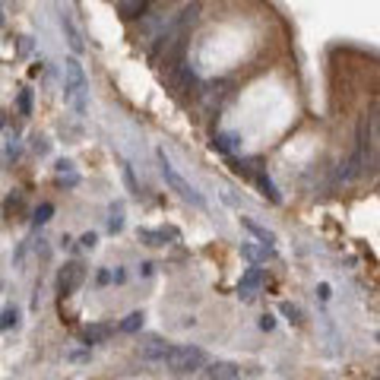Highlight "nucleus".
I'll return each mask as SVG.
<instances>
[{
  "label": "nucleus",
  "instance_id": "nucleus-1",
  "mask_svg": "<svg viewBox=\"0 0 380 380\" xmlns=\"http://www.w3.org/2000/svg\"><path fill=\"white\" fill-rule=\"evenodd\" d=\"M200 13H203V7L197 3V0H194V3H187L184 10H178V13L168 19V26L162 29V35L156 38L152 54H156V57H162V54H165V60H168V57L178 60L181 51H184V42L190 38L194 26L200 23Z\"/></svg>",
  "mask_w": 380,
  "mask_h": 380
},
{
  "label": "nucleus",
  "instance_id": "nucleus-2",
  "mask_svg": "<svg viewBox=\"0 0 380 380\" xmlns=\"http://www.w3.org/2000/svg\"><path fill=\"white\" fill-rule=\"evenodd\" d=\"M64 102L76 114H86V105H89V82H86V73H82V64L76 54L64 60Z\"/></svg>",
  "mask_w": 380,
  "mask_h": 380
},
{
  "label": "nucleus",
  "instance_id": "nucleus-3",
  "mask_svg": "<svg viewBox=\"0 0 380 380\" xmlns=\"http://www.w3.org/2000/svg\"><path fill=\"white\" fill-rule=\"evenodd\" d=\"M159 365L168 368V371H178V374L200 371V368H206V352L197 349V345H168L165 343L162 355H159Z\"/></svg>",
  "mask_w": 380,
  "mask_h": 380
},
{
  "label": "nucleus",
  "instance_id": "nucleus-4",
  "mask_svg": "<svg viewBox=\"0 0 380 380\" xmlns=\"http://www.w3.org/2000/svg\"><path fill=\"white\" fill-rule=\"evenodd\" d=\"M156 159H159V172H162V178L168 181V187H172V190H178L181 200L194 203L197 209H206V200H203V194L197 190L194 184H190V181H184V174H181L178 168L172 165V159L165 156V150H159V152H156Z\"/></svg>",
  "mask_w": 380,
  "mask_h": 380
},
{
  "label": "nucleus",
  "instance_id": "nucleus-5",
  "mask_svg": "<svg viewBox=\"0 0 380 380\" xmlns=\"http://www.w3.org/2000/svg\"><path fill=\"white\" fill-rule=\"evenodd\" d=\"M82 279H86V269H82V263H64L57 273V291L60 298H70L76 289L82 285Z\"/></svg>",
  "mask_w": 380,
  "mask_h": 380
},
{
  "label": "nucleus",
  "instance_id": "nucleus-6",
  "mask_svg": "<svg viewBox=\"0 0 380 380\" xmlns=\"http://www.w3.org/2000/svg\"><path fill=\"white\" fill-rule=\"evenodd\" d=\"M260 285H263V273L257 266H251L238 282V298L241 301H253L257 298V291H260Z\"/></svg>",
  "mask_w": 380,
  "mask_h": 380
},
{
  "label": "nucleus",
  "instance_id": "nucleus-7",
  "mask_svg": "<svg viewBox=\"0 0 380 380\" xmlns=\"http://www.w3.org/2000/svg\"><path fill=\"white\" fill-rule=\"evenodd\" d=\"M136 235H140L143 244H150V247H165V244H172V241H178V228H140Z\"/></svg>",
  "mask_w": 380,
  "mask_h": 380
},
{
  "label": "nucleus",
  "instance_id": "nucleus-8",
  "mask_svg": "<svg viewBox=\"0 0 380 380\" xmlns=\"http://www.w3.org/2000/svg\"><path fill=\"white\" fill-rule=\"evenodd\" d=\"M365 120H368V143H371V152L380 162V105H374L371 111H365Z\"/></svg>",
  "mask_w": 380,
  "mask_h": 380
},
{
  "label": "nucleus",
  "instance_id": "nucleus-9",
  "mask_svg": "<svg viewBox=\"0 0 380 380\" xmlns=\"http://www.w3.org/2000/svg\"><path fill=\"white\" fill-rule=\"evenodd\" d=\"M152 3H156V0H120L118 13H120V19H140V16L150 13Z\"/></svg>",
  "mask_w": 380,
  "mask_h": 380
},
{
  "label": "nucleus",
  "instance_id": "nucleus-10",
  "mask_svg": "<svg viewBox=\"0 0 380 380\" xmlns=\"http://www.w3.org/2000/svg\"><path fill=\"white\" fill-rule=\"evenodd\" d=\"M238 365L235 361H212L206 365V377L209 380H238Z\"/></svg>",
  "mask_w": 380,
  "mask_h": 380
},
{
  "label": "nucleus",
  "instance_id": "nucleus-11",
  "mask_svg": "<svg viewBox=\"0 0 380 380\" xmlns=\"http://www.w3.org/2000/svg\"><path fill=\"white\" fill-rule=\"evenodd\" d=\"M60 26H64V35H67V42H70V48H73V54H82V35H80V29L73 26V19L70 16H60Z\"/></svg>",
  "mask_w": 380,
  "mask_h": 380
},
{
  "label": "nucleus",
  "instance_id": "nucleus-12",
  "mask_svg": "<svg viewBox=\"0 0 380 380\" xmlns=\"http://www.w3.org/2000/svg\"><path fill=\"white\" fill-rule=\"evenodd\" d=\"M241 253H244L251 263H266L269 257H273V247H269V244L257 247V244H251V241H247V244H241Z\"/></svg>",
  "mask_w": 380,
  "mask_h": 380
},
{
  "label": "nucleus",
  "instance_id": "nucleus-13",
  "mask_svg": "<svg viewBox=\"0 0 380 380\" xmlns=\"http://www.w3.org/2000/svg\"><path fill=\"white\" fill-rule=\"evenodd\" d=\"M111 333H114V329L108 327V323H92V327H86L82 339H86V345H96V343H105Z\"/></svg>",
  "mask_w": 380,
  "mask_h": 380
},
{
  "label": "nucleus",
  "instance_id": "nucleus-14",
  "mask_svg": "<svg viewBox=\"0 0 380 380\" xmlns=\"http://www.w3.org/2000/svg\"><path fill=\"white\" fill-rule=\"evenodd\" d=\"M241 225H244V228L251 231V235H257V238H260V244H269V247L276 244V235H273V231H266L263 225H257L253 219H247V216H244V219H241Z\"/></svg>",
  "mask_w": 380,
  "mask_h": 380
},
{
  "label": "nucleus",
  "instance_id": "nucleus-15",
  "mask_svg": "<svg viewBox=\"0 0 380 380\" xmlns=\"http://www.w3.org/2000/svg\"><path fill=\"white\" fill-rule=\"evenodd\" d=\"M13 327H19V311H16V305H7L0 311V329H13Z\"/></svg>",
  "mask_w": 380,
  "mask_h": 380
},
{
  "label": "nucleus",
  "instance_id": "nucleus-16",
  "mask_svg": "<svg viewBox=\"0 0 380 380\" xmlns=\"http://www.w3.org/2000/svg\"><path fill=\"white\" fill-rule=\"evenodd\" d=\"M120 333H136V329H143V314L134 311V314H127L124 320H120Z\"/></svg>",
  "mask_w": 380,
  "mask_h": 380
},
{
  "label": "nucleus",
  "instance_id": "nucleus-17",
  "mask_svg": "<svg viewBox=\"0 0 380 380\" xmlns=\"http://www.w3.org/2000/svg\"><path fill=\"white\" fill-rule=\"evenodd\" d=\"M51 216H54V206H51V203H42V206L35 209V216H32V225H35V228H38V225L51 222Z\"/></svg>",
  "mask_w": 380,
  "mask_h": 380
},
{
  "label": "nucleus",
  "instance_id": "nucleus-18",
  "mask_svg": "<svg viewBox=\"0 0 380 380\" xmlns=\"http://www.w3.org/2000/svg\"><path fill=\"white\" fill-rule=\"evenodd\" d=\"M23 203H26V197L16 190V194H10L7 200H3V212H7V216H13V212H19V209H23Z\"/></svg>",
  "mask_w": 380,
  "mask_h": 380
},
{
  "label": "nucleus",
  "instance_id": "nucleus-19",
  "mask_svg": "<svg viewBox=\"0 0 380 380\" xmlns=\"http://www.w3.org/2000/svg\"><path fill=\"white\" fill-rule=\"evenodd\" d=\"M257 184H260V190H263V194L269 197V200H273V203H279V194H276V187H273V181H269L266 174H257Z\"/></svg>",
  "mask_w": 380,
  "mask_h": 380
},
{
  "label": "nucleus",
  "instance_id": "nucleus-20",
  "mask_svg": "<svg viewBox=\"0 0 380 380\" xmlns=\"http://www.w3.org/2000/svg\"><path fill=\"white\" fill-rule=\"evenodd\" d=\"M235 146H238V136H231V134H219V136H216V150L231 152Z\"/></svg>",
  "mask_w": 380,
  "mask_h": 380
},
{
  "label": "nucleus",
  "instance_id": "nucleus-21",
  "mask_svg": "<svg viewBox=\"0 0 380 380\" xmlns=\"http://www.w3.org/2000/svg\"><path fill=\"white\" fill-rule=\"evenodd\" d=\"M108 228H111V231H120V228H124V206H120V203L111 209V219H108Z\"/></svg>",
  "mask_w": 380,
  "mask_h": 380
},
{
  "label": "nucleus",
  "instance_id": "nucleus-22",
  "mask_svg": "<svg viewBox=\"0 0 380 380\" xmlns=\"http://www.w3.org/2000/svg\"><path fill=\"white\" fill-rule=\"evenodd\" d=\"M19 114H32V89H23L19 92Z\"/></svg>",
  "mask_w": 380,
  "mask_h": 380
},
{
  "label": "nucleus",
  "instance_id": "nucleus-23",
  "mask_svg": "<svg viewBox=\"0 0 380 380\" xmlns=\"http://www.w3.org/2000/svg\"><path fill=\"white\" fill-rule=\"evenodd\" d=\"M282 314H285V317H289L291 323H298V320H301V311H298V307H295V305H289V301H285V305H282Z\"/></svg>",
  "mask_w": 380,
  "mask_h": 380
},
{
  "label": "nucleus",
  "instance_id": "nucleus-24",
  "mask_svg": "<svg viewBox=\"0 0 380 380\" xmlns=\"http://www.w3.org/2000/svg\"><path fill=\"white\" fill-rule=\"evenodd\" d=\"M57 174L64 178V174H73V162H57Z\"/></svg>",
  "mask_w": 380,
  "mask_h": 380
},
{
  "label": "nucleus",
  "instance_id": "nucleus-25",
  "mask_svg": "<svg viewBox=\"0 0 380 380\" xmlns=\"http://www.w3.org/2000/svg\"><path fill=\"white\" fill-rule=\"evenodd\" d=\"M80 241H82V247H89V251H92V247H96V241H98V238H96V235H92V231H86V235H82Z\"/></svg>",
  "mask_w": 380,
  "mask_h": 380
},
{
  "label": "nucleus",
  "instance_id": "nucleus-26",
  "mask_svg": "<svg viewBox=\"0 0 380 380\" xmlns=\"http://www.w3.org/2000/svg\"><path fill=\"white\" fill-rule=\"evenodd\" d=\"M260 327H263V329H273V327H276V320H273L269 314H263V317H260Z\"/></svg>",
  "mask_w": 380,
  "mask_h": 380
},
{
  "label": "nucleus",
  "instance_id": "nucleus-27",
  "mask_svg": "<svg viewBox=\"0 0 380 380\" xmlns=\"http://www.w3.org/2000/svg\"><path fill=\"white\" fill-rule=\"evenodd\" d=\"M3 120H7V114H3V111H0V127H3Z\"/></svg>",
  "mask_w": 380,
  "mask_h": 380
},
{
  "label": "nucleus",
  "instance_id": "nucleus-28",
  "mask_svg": "<svg viewBox=\"0 0 380 380\" xmlns=\"http://www.w3.org/2000/svg\"><path fill=\"white\" fill-rule=\"evenodd\" d=\"M0 23H3V7H0Z\"/></svg>",
  "mask_w": 380,
  "mask_h": 380
}]
</instances>
